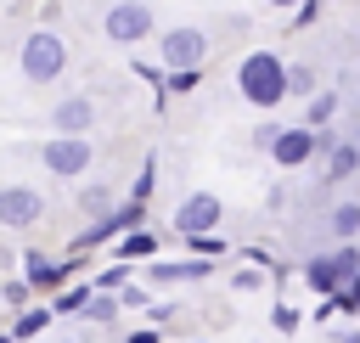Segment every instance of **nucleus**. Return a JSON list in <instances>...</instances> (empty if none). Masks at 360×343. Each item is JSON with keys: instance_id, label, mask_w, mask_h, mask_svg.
<instances>
[{"instance_id": "nucleus-38", "label": "nucleus", "mask_w": 360, "mask_h": 343, "mask_svg": "<svg viewBox=\"0 0 360 343\" xmlns=\"http://www.w3.org/2000/svg\"><path fill=\"white\" fill-rule=\"evenodd\" d=\"M0 343H17V337H11V332H0Z\"/></svg>"}, {"instance_id": "nucleus-18", "label": "nucleus", "mask_w": 360, "mask_h": 343, "mask_svg": "<svg viewBox=\"0 0 360 343\" xmlns=\"http://www.w3.org/2000/svg\"><path fill=\"white\" fill-rule=\"evenodd\" d=\"M79 315H90L96 326H112V321H118V292H90Z\"/></svg>"}, {"instance_id": "nucleus-2", "label": "nucleus", "mask_w": 360, "mask_h": 343, "mask_svg": "<svg viewBox=\"0 0 360 343\" xmlns=\"http://www.w3.org/2000/svg\"><path fill=\"white\" fill-rule=\"evenodd\" d=\"M17 67H22L28 84H51V79H62V67H68V39H62L51 22H39L34 34H22Z\"/></svg>"}, {"instance_id": "nucleus-15", "label": "nucleus", "mask_w": 360, "mask_h": 343, "mask_svg": "<svg viewBox=\"0 0 360 343\" xmlns=\"http://www.w3.org/2000/svg\"><path fill=\"white\" fill-rule=\"evenodd\" d=\"M332 112H338V90H315V96H309L304 124H309V129H326V124H332Z\"/></svg>"}, {"instance_id": "nucleus-1", "label": "nucleus", "mask_w": 360, "mask_h": 343, "mask_svg": "<svg viewBox=\"0 0 360 343\" xmlns=\"http://www.w3.org/2000/svg\"><path fill=\"white\" fill-rule=\"evenodd\" d=\"M236 90H242V101L259 107V112L281 107V101H287V62H281L276 51H248V56L236 62Z\"/></svg>"}, {"instance_id": "nucleus-7", "label": "nucleus", "mask_w": 360, "mask_h": 343, "mask_svg": "<svg viewBox=\"0 0 360 343\" xmlns=\"http://www.w3.org/2000/svg\"><path fill=\"white\" fill-rule=\"evenodd\" d=\"M90 157H96L90 135H51V141L39 146V163H45L51 174H62V180L84 174V169H90Z\"/></svg>"}, {"instance_id": "nucleus-31", "label": "nucleus", "mask_w": 360, "mask_h": 343, "mask_svg": "<svg viewBox=\"0 0 360 343\" xmlns=\"http://www.w3.org/2000/svg\"><path fill=\"white\" fill-rule=\"evenodd\" d=\"M338 292H343V298H349V309H360V270H354V276H349V281H343V287H338Z\"/></svg>"}, {"instance_id": "nucleus-19", "label": "nucleus", "mask_w": 360, "mask_h": 343, "mask_svg": "<svg viewBox=\"0 0 360 343\" xmlns=\"http://www.w3.org/2000/svg\"><path fill=\"white\" fill-rule=\"evenodd\" d=\"M315 90H321V84H315V67H309V62H287V96H304V101H309Z\"/></svg>"}, {"instance_id": "nucleus-28", "label": "nucleus", "mask_w": 360, "mask_h": 343, "mask_svg": "<svg viewBox=\"0 0 360 343\" xmlns=\"http://www.w3.org/2000/svg\"><path fill=\"white\" fill-rule=\"evenodd\" d=\"M315 17H321V0H298L292 6V28H309Z\"/></svg>"}, {"instance_id": "nucleus-9", "label": "nucleus", "mask_w": 360, "mask_h": 343, "mask_svg": "<svg viewBox=\"0 0 360 343\" xmlns=\"http://www.w3.org/2000/svg\"><path fill=\"white\" fill-rule=\"evenodd\" d=\"M45 219V197L34 186H0V225L6 231H28Z\"/></svg>"}, {"instance_id": "nucleus-21", "label": "nucleus", "mask_w": 360, "mask_h": 343, "mask_svg": "<svg viewBox=\"0 0 360 343\" xmlns=\"http://www.w3.org/2000/svg\"><path fill=\"white\" fill-rule=\"evenodd\" d=\"M197 84H202V67H163V90L186 96V90H197Z\"/></svg>"}, {"instance_id": "nucleus-14", "label": "nucleus", "mask_w": 360, "mask_h": 343, "mask_svg": "<svg viewBox=\"0 0 360 343\" xmlns=\"http://www.w3.org/2000/svg\"><path fill=\"white\" fill-rule=\"evenodd\" d=\"M354 169H360V146H354V141H332V152H326V174H332V180H349Z\"/></svg>"}, {"instance_id": "nucleus-3", "label": "nucleus", "mask_w": 360, "mask_h": 343, "mask_svg": "<svg viewBox=\"0 0 360 343\" xmlns=\"http://www.w3.org/2000/svg\"><path fill=\"white\" fill-rule=\"evenodd\" d=\"M315 152H332V135L326 129H309V124H281L276 141H270V163L276 169H304Z\"/></svg>"}, {"instance_id": "nucleus-12", "label": "nucleus", "mask_w": 360, "mask_h": 343, "mask_svg": "<svg viewBox=\"0 0 360 343\" xmlns=\"http://www.w3.org/2000/svg\"><path fill=\"white\" fill-rule=\"evenodd\" d=\"M90 124H96V101L90 96H62L51 107V129L56 135H90Z\"/></svg>"}, {"instance_id": "nucleus-13", "label": "nucleus", "mask_w": 360, "mask_h": 343, "mask_svg": "<svg viewBox=\"0 0 360 343\" xmlns=\"http://www.w3.org/2000/svg\"><path fill=\"white\" fill-rule=\"evenodd\" d=\"M202 276H214V259H152L146 264V281L152 287H180V281H202Z\"/></svg>"}, {"instance_id": "nucleus-16", "label": "nucleus", "mask_w": 360, "mask_h": 343, "mask_svg": "<svg viewBox=\"0 0 360 343\" xmlns=\"http://www.w3.org/2000/svg\"><path fill=\"white\" fill-rule=\"evenodd\" d=\"M112 208V191L101 186V180H90V186H79V214H90V219H101Z\"/></svg>"}, {"instance_id": "nucleus-5", "label": "nucleus", "mask_w": 360, "mask_h": 343, "mask_svg": "<svg viewBox=\"0 0 360 343\" xmlns=\"http://www.w3.org/2000/svg\"><path fill=\"white\" fill-rule=\"evenodd\" d=\"M354 270H360V247H354V242H338L332 253H315V259L304 264V281H309L315 292H338Z\"/></svg>"}, {"instance_id": "nucleus-30", "label": "nucleus", "mask_w": 360, "mask_h": 343, "mask_svg": "<svg viewBox=\"0 0 360 343\" xmlns=\"http://www.w3.org/2000/svg\"><path fill=\"white\" fill-rule=\"evenodd\" d=\"M231 287H236V292H253V287H259V270H236Z\"/></svg>"}, {"instance_id": "nucleus-6", "label": "nucleus", "mask_w": 360, "mask_h": 343, "mask_svg": "<svg viewBox=\"0 0 360 343\" xmlns=\"http://www.w3.org/2000/svg\"><path fill=\"white\" fill-rule=\"evenodd\" d=\"M158 62H163V67H202V62H208V34L191 28V22L158 34Z\"/></svg>"}, {"instance_id": "nucleus-10", "label": "nucleus", "mask_w": 360, "mask_h": 343, "mask_svg": "<svg viewBox=\"0 0 360 343\" xmlns=\"http://www.w3.org/2000/svg\"><path fill=\"white\" fill-rule=\"evenodd\" d=\"M219 214H225V202H219L214 191H191V197L174 208V231H180V236H202V231L219 225Z\"/></svg>"}, {"instance_id": "nucleus-23", "label": "nucleus", "mask_w": 360, "mask_h": 343, "mask_svg": "<svg viewBox=\"0 0 360 343\" xmlns=\"http://www.w3.org/2000/svg\"><path fill=\"white\" fill-rule=\"evenodd\" d=\"M90 292H96V287H68V292H56V304H51V309H56V315H79Z\"/></svg>"}, {"instance_id": "nucleus-20", "label": "nucleus", "mask_w": 360, "mask_h": 343, "mask_svg": "<svg viewBox=\"0 0 360 343\" xmlns=\"http://www.w3.org/2000/svg\"><path fill=\"white\" fill-rule=\"evenodd\" d=\"M354 231H360V202H338V208H332V236L349 242Z\"/></svg>"}, {"instance_id": "nucleus-27", "label": "nucleus", "mask_w": 360, "mask_h": 343, "mask_svg": "<svg viewBox=\"0 0 360 343\" xmlns=\"http://www.w3.org/2000/svg\"><path fill=\"white\" fill-rule=\"evenodd\" d=\"M118 304H129V309H146V304H152V292H146V287H135V281H124V287H118Z\"/></svg>"}, {"instance_id": "nucleus-34", "label": "nucleus", "mask_w": 360, "mask_h": 343, "mask_svg": "<svg viewBox=\"0 0 360 343\" xmlns=\"http://www.w3.org/2000/svg\"><path fill=\"white\" fill-rule=\"evenodd\" d=\"M28 292H34V287H28V281H6V304H22V298H28Z\"/></svg>"}, {"instance_id": "nucleus-4", "label": "nucleus", "mask_w": 360, "mask_h": 343, "mask_svg": "<svg viewBox=\"0 0 360 343\" xmlns=\"http://www.w3.org/2000/svg\"><path fill=\"white\" fill-rule=\"evenodd\" d=\"M101 34H107L112 45H141V39L158 34V17H152L146 0H112L107 17H101Z\"/></svg>"}, {"instance_id": "nucleus-33", "label": "nucleus", "mask_w": 360, "mask_h": 343, "mask_svg": "<svg viewBox=\"0 0 360 343\" xmlns=\"http://www.w3.org/2000/svg\"><path fill=\"white\" fill-rule=\"evenodd\" d=\"M276 129H281V124H259V129H253V146H264V152H270V141H276Z\"/></svg>"}, {"instance_id": "nucleus-17", "label": "nucleus", "mask_w": 360, "mask_h": 343, "mask_svg": "<svg viewBox=\"0 0 360 343\" xmlns=\"http://www.w3.org/2000/svg\"><path fill=\"white\" fill-rule=\"evenodd\" d=\"M152 253H158V236H152V231H141V225H135V231H124L118 259H152Z\"/></svg>"}, {"instance_id": "nucleus-39", "label": "nucleus", "mask_w": 360, "mask_h": 343, "mask_svg": "<svg viewBox=\"0 0 360 343\" xmlns=\"http://www.w3.org/2000/svg\"><path fill=\"white\" fill-rule=\"evenodd\" d=\"M343 343H360V337H343Z\"/></svg>"}, {"instance_id": "nucleus-11", "label": "nucleus", "mask_w": 360, "mask_h": 343, "mask_svg": "<svg viewBox=\"0 0 360 343\" xmlns=\"http://www.w3.org/2000/svg\"><path fill=\"white\" fill-rule=\"evenodd\" d=\"M73 264H79V259H51V253L28 247V253H22V281H28L34 292H62V281H68Z\"/></svg>"}, {"instance_id": "nucleus-26", "label": "nucleus", "mask_w": 360, "mask_h": 343, "mask_svg": "<svg viewBox=\"0 0 360 343\" xmlns=\"http://www.w3.org/2000/svg\"><path fill=\"white\" fill-rule=\"evenodd\" d=\"M186 242H191V253H197V259H214V253H225V242H219L214 231H202V236H186Z\"/></svg>"}, {"instance_id": "nucleus-36", "label": "nucleus", "mask_w": 360, "mask_h": 343, "mask_svg": "<svg viewBox=\"0 0 360 343\" xmlns=\"http://www.w3.org/2000/svg\"><path fill=\"white\" fill-rule=\"evenodd\" d=\"M124 343H158V332H152V326H141V332H129Z\"/></svg>"}, {"instance_id": "nucleus-25", "label": "nucleus", "mask_w": 360, "mask_h": 343, "mask_svg": "<svg viewBox=\"0 0 360 343\" xmlns=\"http://www.w3.org/2000/svg\"><path fill=\"white\" fill-rule=\"evenodd\" d=\"M152 180H158V163L146 157V169L135 174V186H129V197H135V202H146V197H152Z\"/></svg>"}, {"instance_id": "nucleus-37", "label": "nucleus", "mask_w": 360, "mask_h": 343, "mask_svg": "<svg viewBox=\"0 0 360 343\" xmlns=\"http://www.w3.org/2000/svg\"><path fill=\"white\" fill-rule=\"evenodd\" d=\"M270 6H287V11H292V6H298V0H270Z\"/></svg>"}, {"instance_id": "nucleus-24", "label": "nucleus", "mask_w": 360, "mask_h": 343, "mask_svg": "<svg viewBox=\"0 0 360 343\" xmlns=\"http://www.w3.org/2000/svg\"><path fill=\"white\" fill-rule=\"evenodd\" d=\"M124 281H129V259H124V264H112V270H101V276H96V292H118Z\"/></svg>"}, {"instance_id": "nucleus-8", "label": "nucleus", "mask_w": 360, "mask_h": 343, "mask_svg": "<svg viewBox=\"0 0 360 343\" xmlns=\"http://www.w3.org/2000/svg\"><path fill=\"white\" fill-rule=\"evenodd\" d=\"M141 219H146V208H141L135 197H129V202H112L101 219H90V225L79 231V242H73V247H96V242H107V236H124V231H135Z\"/></svg>"}, {"instance_id": "nucleus-29", "label": "nucleus", "mask_w": 360, "mask_h": 343, "mask_svg": "<svg viewBox=\"0 0 360 343\" xmlns=\"http://www.w3.org/2000/svg\"><path fill=\"white\" fill-rule=\"evenodd\" d=\"M270 321H276V332H298V309H287V304H276Z\"/></svg>"}, {"instance_id": "nucleus-22", "label": "nucleus", "mask_w": 360, "mask_h": 343, "mask_svg": "<svg viewBox=\"0 0 360 343\" xmlns=\"http://www.w3.org/2000/svg\"><path fill=\"white\" fill-rule=\"evenodd\" d=\"M45 321H51V309H22V315H17V326H11V337H17V343H22V337H39V332H45Z\"/></svg>"}, {"instance_id": "nucleus-35", "label": "nucleus", "mask_w": 360, "mask_h": 343, "mask_svg": "<svg viewBox=\"0 0 360 343\" xmlns=\"http://www.w3.org/2000/svg\"><path fill=\"white\" fill-rule=\"evenodd\" d=\"M146 315H152V326H163V321H174V304H146Z\"/></svg>"}, {"instance_id": "nucleus-32", "label": "nucleus", "mask_w": 360, "mask_h": 343, "mask_svg": "<svg viewBox=\"0 0 360 343\" xmlns=\"http://www.w3.org/2000/svg\"><path fill=\"white\" fill-rule=\"evenodd\" d=\"M135 79H152V84L163 90V67H152V62H135Z\"/></svg>"}]
</instances>
